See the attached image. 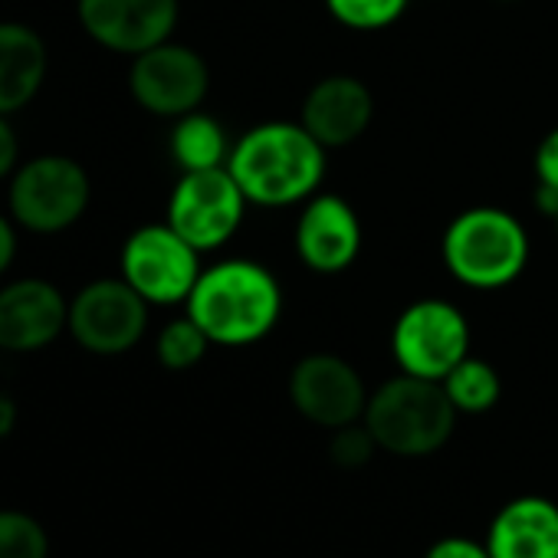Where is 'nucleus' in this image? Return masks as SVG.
Masks as SVG:
<instances>
[{
	"mask_svg": "<svg viewBox=\"0 0 558 558\" xmlns=\"http://www.w3.org/2000/svg\"><path fill=\"white\" fill-rule=\"evenodd\" d=\"M326 145L303 122H263L230 148L227 171L250 204L290 207L310 201L326 178Z\"/></svg>",
	"mask_w": 558,
	"mask_h": 558,
	"instance_id": "f257e3e1",
	"label": "nucleus"
},
{
	"mask_svg": "<svg viewBox=\"0 0 558 558\" xmlns=\"http://www.w3.org/2000/svg\"><path fill=\"white\" fill-rule=\"evenodd\" d=\"M184 306L214 345L243 349L276 329L283 290L256 259H220L201 269Z\"/></svg>",
	"mask_w": 558,
	"mask_h": 558,
	"instance_id": "f03ea898",
	"label": "nucleus"
},
{
	"mask_svg": "<svg viewBox=\"0 0 558 558\" xmlns=\"http://www.w3.org/2000/svg\"><path fill=\"white\" fill-rule=\"evenodd\" d=\"M447 272L470 290H502L529 266V233L502 207H470L457 214L440 240Z\"/></svg>",
	"mask_w": 558,
	"mask_h": 558,
	"instance_id": "7ed1b4c3",
	"label": "nucleus"
},
{
	"mask_svg": "<svg viewBox=\"0 0 558 558\" xmlns=\"http://www.w3.org/2000/svg\"><path fill=\"white\" fill-rule=\"evenodd\" d=\"M362 421L385 453L414 460L437 453L453 437L457 408L440 381L401 372L368 395Z\"/></svg>",
	"mask_w": 558,
	"mask_h": 558,
	"instance_id": "20e7f679",
	"label": "nucleus"
},
{
	"mask_svg": "<svg viewBox=\"0 0 558 558\" xmlns=\"http://www.w3.org/2000/svg\"><path fill=\"white\" fill-rule=\"evenodd\" d=\"M93 184L70 155H37L11 174L8 207L14 223L31 233H63L89 207Z\"/></svg>",
	"mask_w": 558,
	"mask_h": 558,
	"instance_id": "39448f33",
	"label": "nucleus"
},
{
	"mask_svg": "<svg viewBox=\"0 0 558 558\" xmlns=\"http://www.w3.org/2000/svg\"><path fill=\"white\" fill-rule=\"evenodd\" d=\"M119 266L122 279L148 306H178L187 303L201 276V250L168 220L145 223L125 240Z\"/></svg>",
	"mask_w": 558,
	"mask_h": 558,
	"instance_id": "423d86ee",
	"label": "nucleus"
},
{
	"mask_svg": "<svg viewBox=\"0 0 558 558\" xmlns=\"http://www.w3.org/2000/svg\"><path fill=\"white\" fill-rule=\"evenodd\" d=\"M391 355L404 375L444 381L470 355V323L447 300H417L395 323Z\"/></svg>",
	"mask_w": 558,
	"mask_h": 558,
	"instance_id": "0eeeda50",
	"label": "nucleus"
},
{
	"mask_svg": "<svg viewBox=\"0 0 558 558\" xmlns=\"http://www.w3.org/2000/svg\"><path fill=\"white\" fill-rule=\"evenodd\" d=\"M246 194L223 168L181 171L168 197V223L201 253L223 246L243 223Z\"/></svg>",
	"mask_w": 558,
	"mask_h": 558,
	"instance_id": "6e6552de",
	"label": "nucleus"
},
{
	"mask_svg": "<svg viewBox=\"0 0 558 558\" xmlns=\"http://www.w3.org/2000/svg\"><path fill=\"white\" fill-rule=\"evenodd\" d=\"M148 329V303L125 279H96L70 303V336L93 355H125Z\"/></svg>",
	"mask_w": 558,
	"mask_h": 558,
	"instance_id": "1a4fd4ad",
	"label": "nucleus"
},
{
	"mask_svg": "<svg viewBox=\"0 0 558 558\" xmlns=\"http://www.w3.org/2000/svg\"><path fill=\"white\" fill-rule=\"evenodd\" d=\"M129 89L145 112L161 119H181L201 109V102L207 99L210 70L197 50L165 40L132 57Z\"/></svg>",
	"mask_w": 558,
	"mask_h": 558,
	"instance_id": "9d476101",
	"label": "nucleus"
},
{
	"mask_svg": "<svg viewBox=\"0 0 558 558\" xmlns=\"http://www.w3.org/2000/svg\"><path fill=\"white\" fill-rule=\"evenodd\" d=\"M290 401L310 424L336 430L365 417L368 388L352 362L329 352H316L293 365Z\"/></svg>",
	"mask_w": 558,
	"mask_h": 558,
	"instance_id": "9b49d317",
	"label": "nucleus"
},
{
	"mask_svg": "<svg viewBox=\"0 0 558 558\" xmlns=\"http://www.w3.org/2000/svg\"><path fill=\"white\" fill-rule=\"evenodd\" d=\"M76 17L99 47L138 57L171 40L178 27V0H76Z\"/></svg>",
	"mask_w": 558,
	"mask_h": 558,
	"instance_id": "f8f14e48",
	"label": "nucleus"
},
{
	"mask_svg": "<svg viewBox=\"0 0 558 558\" xmlns=\"http://www.w3.org/2000/svg\"><path fill=\"white\" fill-rule=\"evenodd\" d=\"M70 329L66 296L47 279H17L0 290V352L31 355Z\"/></svg>",
	"mask_w": 558,
	"mask_h": 558,
	"instance_id": "ddd939ff",
	"label": "nucleus"
},
{
	"mask_svg": "<svg viewBox=\"0 0 558 558\" xmlns=\"http://www.w3.org/2000/svg\"><path fill=\"white\" fill-rule=\"evenodd\" d=\"M296 253L319 276L345 272L362 253V220L339 194H313L296 220Z\"/></svg>",
	"mask_w": 558,
	"mask_h": 558,
	"instance_id": "4468645a",
	"label": "nucleus"
},
{
	"mask_svg": "<svg viewBox=\"0 0 558 558\" xmlns=\"http://www.w3.org/2000/svg\"><path fill=\"white\" fill-rule=\"evenodd\" d=\"M375 119L372 89L349 73L319 80L303 102V125L326 148H345L359 142Z\"/></svg>",
	"mask_w": 558,
	"mask_h": 558,
	"instance_id": "2eb2a0df",
	"label": "nucleus"
},
{
	"mask_svg": "<svg viewBox=\"0 0 558 558\" xmlns=\"http://www.w3.org/2000/svg\"><path fill=\"white\" fill-rule=\"evenodd\" d=\"M483 542L493 558H558V502L535 493L509 499Z\"/></svg>",
	"mask_w": 558,
	"mask_h": 558,
	"instance_id": "dca6fc26",
	"label": "nucleus"
},
{
	"mask_svg": "<svg viewBox=\"0 0 558 558\" xmlns=\"http://www.w3.org/2000/svg\"><path fill=\"white\" fill-rule=\"evenodd\" d=\"M50 53L44 37L17 21L0 24V116L27 109L47 83Z\"/></svg>",
	"mask_w": 558,
	"mask_h": 558,
	"instance_id": "f3484780",
	"label": "nucleus"
},
{
	"mask_svg": "<svg viewBox=\"0 0 558 558\" xmlns=\"http://www.w3.org/2000/svg\"><path fill=\"white\" fill-rule=\"evenodd\" d=\"M227 132L223 125L207 116V112H187L174 122L171 132V158L178 161L181 171H207V168H223L230 158Z\"/></svg>",
	"mask_w": 558,
	"mask_h": 558,
	"instance_id": "a211bd4d",
	"label": "nucleus"
},
{
	"mask_svg": "<svg viewBox=\"0 0 558 558\" xmlns=\"http://www.w3.org/2000/svg\"><path fill=\"white\" fill-rule=\"evenodd\" d=\"M440 385H444L450 404L457 408V414H486L502 398L499 372L489 362L473 359V355H466Z\"/></svg>",
	"mask_w": 558,
	"mask_h": 558,
	"instance_id": "6ab92c4d",
	"label": "nucleus"
},
{
	"mask_svg": "<svg viewBox=\"0 0 558 558\" xmlns=\"http://www.w3.org/2000/svg\"><path fill=\"white\" fill-rule=\"evenodd\" d=\"M210 345L214 342L207 339V332L191 316H181V319H174V323H168L161 329L155 352H158V362L168 372H187V368H194L207 355Z\"/></svg>",
	"mask_w": 558,
	"mask_h": 558,
	"instance_id": "aec40b11",
	"label": "nucleus"
},
{
	"mask_svg": "<svg viewBox=\"0 0 558 558\" xmlns=\"http://www.w3.org/2000/svg\"><path fill=\"white\" fill-rule=\"evenodd\" d=\"M47 529L21 509H0V558H47Z\"/></svg>",
	"mask_w": 558,
	"mask_h": 558,
	"instance_id": "412c9836",
	"label": "nucleus"
},
{
	"mask_svg": "<svg viewBox=\"0 0 558 558\" xmlns=\"http://www.w3.org/2000/svg\"><path fill=\"white\" fill-rule=\"evenodd\" d=\"M411 0H326L329 14L349 31H385L391 27Z\"/></svg>",
	"mask_w": 558,
	"mask_h": 558,
	"instance_id": "4be33fe9",
	"label": "nucleus"
},
{
	"mask_svg": "<svg viewBox=\"0 0 558 558\" xmlns=\"http://www.w3.org/2000/svg\"><path fill=\"white\" fill-rule=\"evenodd\" d=\"M375 450H381V447L372 437V430H368L365 421H355V424H345V427H336L332 430L329 457L342 470H362L365 463H372Z\"/></svg>",
	"mask_w": 558,
	"mask_h": 558,
	"instance_id": "5701e85b",
	"label": "nucleus"
},
{
	"mask_svg": "<svg viewBox=\"0 0 558 558\" xmlns=\"http://www.w3.org/2000/svg\"><path fill=\"white\" fill-rule=\"evenodd\" d=\"M424 558H493V555L486 542H476L470 535H444L424 551Z\"/></svg>",
	"mask_w": 558,
	"mask_h": 558,
	"instance_id": "b1692460",
	"label": "nucleus"
},
{
	"mask_svg": "<svg viewBox=\"0 0 558 558\" xmlns=\"http://www.w3.org/2000/svg\"><path fill=\"white\" fill-rule=\"evenodd\" d=\"M535 181L558 194V129H551L535 148Z\"/></svg>",
	"mask_w": 558,
	"mask_h": 558,
	"instance_id": "393cba45",
	"label": "nucleus"
},
{
	"mask_svg": "<svg viewBox=\"0 0 558 558\" xmlns=\"http://www.w3.org/2000/svg\"><path fill=\"white\" fill-rule=\"evenodd\" d=\"M17 158H21V142L11 125V116H0V181L17 171Z\"/></svg>",
	"mask_w": 558,
	"mask_h": 558,
	"instance_id": "a878e982",
	"label": "nucleus"
},
{
	"mask_svg": "<svg viewBox=\"0 0 558 558\" xmlns=\"http://www.w3.org/2000/svg\"><path fill=\"white\" fill-rule=\"evenodd\" d=\"M17 256V230H14V217L0 214V276L11 269Z\"/></svg>",
	"mask_w": 558,
	"mask_h": 558,
	"instance_id": "bb28decb",
	"label": "nucleus"
},
{
	"mask_svg": "<svg viewBox=\"0 0 558 558\" xmlns=\"http://www.w3.org/2000/svg\"><path fill=\"white\" fill-rule=\"evenodd\" d=\"M17 427V401L11 395H0V440L11 437Z\"/></svg>",
	"mask_w": 558,
	"mask_h": 558,
	"instance_id": "cd10ccee",
	"label": "nucleus"
},
{
	"mask_svg": "<svg viewBox=\"0 0 558 558\" xmlns=\"http://www.w3.org/2000/svg\"><path fill=\"white\" fill-rule=\"evenodd\" d=\"M551 220H555V230H558V214H555V217H551Z\"/></svg>",
	"mask_w": 558,
	"mask_h": 558,
	"instance_id": "c85d7f7f",
	"label": "nucleus"
},
{
	"mask_svg": "<svg viewBox=\"0 0 558 558\" xmlns=\"http://www.w3.org/2000/svg\"><path fill=\"white\" fill-rule=\"evenodd\" d=\"M499 4H512V0H499Z\"/></svg>",
	"mask_w": 558,
	"mask_h": 558,
	"instance_id": "c756f323",
	"label": "nucleus"
}]
</instances>
